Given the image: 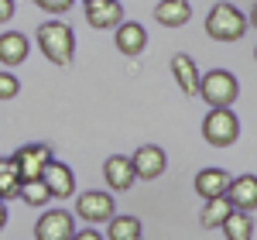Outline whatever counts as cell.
<instances>
[{
	"label": "cell",
	"mask_w": 257,
	"mask_h": 240,
	"mask_svg": "<svg viewBox=\"0 0 257 240\" xmlns=\"http://www.w3.org/2000/svg\"><path fill=\"white\" fill-rule=\"evenodd\" d=\"M35 38H38L41 55L48 62H55V65H69L72 55H76V35L65 21H45Z\"/></svg>",
	"instance_id": "cell-1"
},
{
	"label": "cell",
	"mask_w": 257,
	"mask_h": 240,
	"mask_svg": "<svg viewBox=\"0 0 257 240\" xmlns=\"http://www.w3.org/2000/svg\"><path fill=\"white\" fill-rule=\"evenodd\" d=\"M247 14H240L233 4H226V0H219L216 7L206 14V35L213 41H240L247 35Z\"/></svg>",
	"instance_id": "cell-2"
},
{
	"label": "cell",
	"mask_w": 257,
	"mask_h": 240,
	"mask_svg": "<svg viewBox=\"0 0 257 240\" xmlns=\"http://www.w3.org/2000/svg\"><path fill=\"white\" fill-rule=\"evenodd\" d=\"M199 96L209 103V110H216V106H233L237 96H240V82H237L233 72L213 69V72L199 76Z\"/></svg>",
	"instance_id": "cell-3"
},
{
	"label": "cell",
	"mask_w": 257,
	"mask_h": 240,
	"mask_svg": "<svg viewBox=\"0 0 257 240\" xmlns=\"http://www.w3.org/2000/svg\"><path fill=\"white\" fill-rule=\"evenodd\" d=\"M202 138L209 141L213 148H230V144H237V138H240L237 113H233L230 106H216V110H209L206 120H202Z\"/></svg>",
	"instance_id": "cell-4"
},
{
	"label": "cell",
	"mask_w": 257,
	"mask_h": 240,
	"mask_svg": "<svg viewBox=\"0 0 257 240\" xmlns=\"http://www.w3.org/2000/svg\"><path fill=\"white\" fill-rule=\"evenodd\" d=\"M76 216H79V220H86L89 226L110 223L113 216H117L113 196H110V192H99V189H93V192H82L79 199H76Z\"/></svg>",
	"instance_id": "cell-5"
},
{
	"label": "cell",
	"mask_w": 257,
	"mask_h": 240,
	"mask_svg": "<svg viewBox=\"0 0 257 240\" xmlns=\"http://www.w3.org/2000/svg\"><path fill=\"white\" fill-rule=\"evenodd\" d=\"M76 223L69 209H45L35 223V240H72Z\"/></svg>",
	"instance_id": "cell-6"
},
{
	"label": "cell",
	"mask_w": 257,
	"mask_h": 240,
	"mask_svg": "<svg viewBox=\"0 0 257 240\" xmlns=\"http://www.w3.org/2000/svg\"><path fill=\"white\" fill-rule=\"evenodd\" d=\"M11 158L18 165L21 179L31 182V179H41V175H45V168H48V161H52V148H48V144H24Z\"/></svg>",
	"instance_id": "cell-7"
},
{
	"label": "cell",
	"mask_w": 257,
	"mask_h": 240,
	"mask_svg": "<svg viewBox=\"0 0 257 240\" xmlns=\"http://www.w3.org/2000/svg\"><path fill=\"white\" fill-rule=\"evenodd\" d=\"M131 165H134V175L141 182H155L165 175L168 158H165V151H161L158 144H141L138 151H134V158H131Z\"/></svg>",
	"instance_id": "cell-8"
},
{
	"label": "cell",
	"mask_w": 257,
	"mask_h": 240,
	"mask_svg": "<svg viewBox=\"0 0 257 240\" xmlns=\"http://www.w3.org/2000/svg\"><path fill=\"white\" fill-rule=\"evenodd\" d=\"M41 182L48 185V192H52V199H69L72 192H76V175H72V168L69 165H62V161H48V168H45V175Z\"/></svg>",
	"instance_id": "cell-9"
},
{
	"label": "cell",
	"mask_w": 257,
	"mask_h": 240,
	"mask_svg": "<svg viewBox=\"0 0 257 240\" xmlns=\"http://www.w3.org/2000/svg\"><path fill=\"white\" fill-rule=\"evenodd\" d=\"M113 38H117L120 55H141L148 48V31H144V24H138V21H120L117 28H113Z\"/></svg>",
	"instance_id": "cell-10"
},
{
	"label": "cell",
	"mask_w": 257,
	"mask_h": 240,
	"mask_svg": "<svg viewBox=\"0 0 257 240\" xmlns=\"http://www.w3.org/2000/svg\"><path fill=\"white\" fill-rule=\"evenodd\" d=\"M103 175H106V185H113L117 192H127V189H134V165L131 158H123V155H110V158L103 161Z\"/></svg>",
	"instance_id": "cell-11"
},
{
	"label": "cell",
	"mask_w": 257,
	"mask_h": 240,
	"mask_svg": "<svg viewBox=\"0 0 257 240\" xmlns=\"http://www.w3.org/2000/svg\"><path fill=\"white\" fill-rule=\"evenodd\" d=\"M226 199L233 202V209H240V213H254L257 209V175H237L230 182Z\"/></svg>",
	"instance_id": "cell-12"
},
{
	"label": "cell",
	"mask_w": 257,
	"mask_h": 240,
	"mask_svg": "<svg viewBox=\"0 0 257 240\" xmlns=\"http://www.w3.org/2000/svg\"><path fill=\"white\" fill-rule=\"evenodd\" d=\"M230 175L223 172V168H202L196 175V192L202 199H219V196H226L230 192Z\"/></svg>",
	"instance_id": "cell-13"
},
{
	"label": "cell",
	"mask_w": 257,
	"mask_h": 240,
	"mask_svg": "<svg viewBox=\"0 0 257 240\" xmlns=\"http://www.w3.org/2000/svg\"><path fill=\"white\" fill-rule=\"evenodd\" d=\"M172 76H175V82L182 86L185 96H199V69L192 62V55H185V52L172 55Z\"/></svg>",
	"instance_id": "cell-14"
},
{
	"label": "cell",
	"mask_w": 257,
	"mask_h": 240,
	"mask_svg": "<svg viewBox=\"0 0 257 240\" xmlns=\"http://www.w3.org/2000/svg\"><path fill=\"white\" fill-rule=\"evenodd\" d=\"M192 18V4L189 0H161L155 7V21L161 28H185Z\"/></svg>",
	"instance_id": "cell-15"
},
{
	"label": "cell",
	"mask_w": 257,
	"mask_h": 240,
	"mask_svg": "<svg viewBox=\"0 0 257 240\" xmlns=\"http://www.w3.org/2000/svg\"><path fill=\"white\" fill-rule=\"evenodd\" d=\"M31 52V41L21 31H4L0 35V65H21Z\"/></svg>",
	"instance_id": "cell-16"
},
{
	"label": "cell",
	"mask_w": 257,
	"mask_h": 240,
	"mask_svg": "<svg viewBox=\"0 0 257 240\" xmlns=\"http://www.w3.org/2000/svg\"><path fill=\"white\" fill-rule=\"evenodd\" d=\"M86 21L99 28V31H106V28H117L120 21H123V7H120V0H106V4H93V7H86Z\"/></svg>",
	"instance_id": "cell-17"
},
{
	"label": "cell",
	"mask_w": 257,
	"mask_h": 240,
	"mask_svg": "<svg viewBox=\"0 0 257 240\" xmlns=\"http://www.w3.org/2000/svg\"><path fill=\"white\" fill-rule=\"evenodd\" d=\"M21 185H24V179H21L14 158H0V202L18 199V196H21Z\"/></svg>",
	"instance_id": "cell-18"
},
{
	"label": "cell",
	"mask_w": 257,
	"mask_h": 240,
	"mask_svg": "<svg viewBox=\"0 0 257 240\" xmlns=\"http://www.w3.org/2000/svg\"><path fill=\"white\" fill-rule=\"evenodd\" d=\"M230 213H233V202L226 199V196H219V199H206L199 223H202L206 230H219V226L226 223V216H230Z\"/></svg>",
	"instance_id": "cell-19"
},
{
	"label": "cell",
	"mask_w": 257,
	"mask_h": 240,
	"mask_svg": "<svg viewBox=\"0 0 257 240\" xmlns=\"http://www.w3.org/2000/svg\"><path fill=\"white\" fill-rule=\"evenodd\" d=\"M219 230L226 233V240H250V237H254V216H250V213H240V209H233Z\"/></svg>",
	"instance_id": "cell-20"
},
{
	"label": "cell",
	"mask_w": 257,
	"mask_h": 240,
	"mask_svg": "<svg viewBox=\"0 0 257 240\" xmlns=\"http://www.w3.org/2000/svg\"><path fill=\"white\" fill-rule=\"evenodd\" d=\"M106 240H144L138 216H113L106 223Z\"/></svg>",
	"instance_id": "cell-21"
},
{
	"label": "cell",
	"mask_w": 257,
	"mask_h": 240,
	"mask_svg": "<svg viewBox=\"0 0 257 240\" xmlns=\"http://www.w3.org/2000/svg\"><path fill=\"white\" fill-rule=\"evenodd\" d=\"M52 199V192H48V185L41 179H31L21 185V202H28V206H45V202Z\"/></svg>",
	"instance_id": "cell-22"
},
{
	"label": "cell",
	"mask_w": 257,
	"mask_h": 240,
	"mask_svg": "<svg viewBox=\"0 0 257 240\" xmlns=\"http://www.w3.org/2000/svg\"><path fill=\"white\" fill-rule=\"evenodd\" d=\"M18 93H21V82H18V76H14V72H7V69H4V72H0V103L14 100V96H18Z\"/></svg>",
	"instance_id": "cell-23"
},
{
	"label": "cell",
	"mask_w": 257,
	"mask_h": 240,
	"mask_svg": "<svg viewBox=\"0 0 257 240\" xmlns=\"http://www.w3.org/2000/svg\"><path fill=\"white\" fill-rule=\"evenodd\" d=\"M45 14H65L69 7H72V0H35Z\"/></svg>",
	"instance_id": "cell-24"
},
{
	"label": "cell",
	"mask_w": 257,
	"mask_h": 240,
	"mask_svg": "<svg viewBox=\"0 0 257 240\" xmlns=\"http://www.w3.org/2000/svg\"><path fill=\"white\" fill-rule=\"evenodd\" d=\"M11 18H14V0H0V24H7Z\"/></svg>",
	"instance_id": "cell-25"
},
{
	"label": "cell",
	"mask_w": 257,
	"mask_h": 240,
	"mask_svg": "<svg viewBox=\"0 0 257 240\" xmlns=\"http://www.w3.org/2000/svg\"><path fill=\"white\" fill-rule=\"evenodd\" d=\"M72 240H103V237H99V230L86 226V230H76V233H72Z\"/></svg>",
	"instance_id": "cell-26"
},
{
	"label": "cell",
	"mask_w": 257,
	"mask_h": 240,
	"mask_svg": "<svg viewBox=\"0 0 257 240\" xmlns=\"http://www.w3.org/2000/svg\"><path fill=\"white\" fill-rule=\"evenodd\" d=\"M247 24H250V28H257V4L250 7V14H247Z\"/></svg>",
	"instance_id": "cell-27"
},
{
	"label": "cell",
	"mask_w": 257,
	"mask_h": 240,
	"mask_svg": "<svg viewBox=\"0 0 257 240\" xmlns=\"http://www.w3.org/2000/svg\"><path fill=\"white\" fill-rule=\"evenodd\" d=\"M4 226H7V206L0 202V230H4Z\"/></svg>",
	"instance_id": "cell-28"
},
{
	"label": "cell",
	"mask_w": 257,
	"mask_h": 240,
	"mask_svg": "<svg viewBox=\"0 0 257 240\" xmlns=\"http://www.w3.org/2000/svg\"><path fill=\"white\" fill-rule=\"evenodd\" d=\"M82 4H86V7H93V4H106V0H82Z\"/></svg>",
	"instance_id": "cell-29"
},
{
	"label": "cell",
	"mask_w": 257,
	"mask_h": 240,
	"mask_svg": "<svg viewBox=\"0 0 257 240\" xmlns=\"http://www.w3.org/2000/svg\"><path fill=\"white\" fill-rule=\"evenodd\" d=\"M254 59H257V48H254Z\"/></svg>",
	"instance_id": "cell-30"
}]
</instances>
